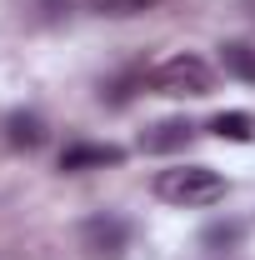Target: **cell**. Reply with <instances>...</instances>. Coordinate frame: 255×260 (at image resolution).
Returning a JSON list of instances; mask_svg holds the SVG:
<instances>
[{
    "label": "cell",
    "mask_w": 255,
    "mask_h": 260,
    "mask_svg": "<svg viewBox=\"0 0 255 260\" xmlns=\"http://www.w3.org/2000/svg\"><path fill=\"white\" fill-rule=\"evenodd\" d=\"M155 195L170 205H215L225 195V180L210 165H170L155 175Z\"/></svg>",
    "instance_id": "obj_1"
},
{
    "label": "cell",
    "mask_w": 255,
    "mask_h": 260,
    "mask_svg": "<svg viewBox=\"0 0 255 260\" xmlns=\"http://www.w3.org/2000/svg\"><path fill=\"white\" fill-rule=\"evenodd\" d=\"M145 80H150L155 95H170V100H200V95H210V85H215L210 65L200 60V55H170Z\"/></svg>",
    "instance_id": "obj_2"
},
{
    "label": "cell",
    "mask_w": 255,
    "mask_h": 260,
    "mask_svg": "<svg viewBox=\"0 0 255 260\" xmlns=\"http://www.w3.org/2000/svg\"><path fill=\"white\" fill-rule=\"evenodd\" d=\"M80 250L90 260H120L130 250V220H120V215H90L85 225H80Z\"/></svg>",
    "instance_id": "obj_3"
},
{
    "label": "cell",
    "mask_w": 255,
    "mask_h": 260,
    "mask_svg": "<svg viewBox=\"0 0 255 260\" xmlns=\"http://www.w3.org/2000/svg\"><path fill=\"white\" fill-rule=\"evenodd\" d=\"M120 160H125L120 145H90V140H75V145H65V150H60V170H65V175H75V170H100V165H120Z\"/></svg>",
    "instance_id": "obj_4"
},
{
    "label": "cell",
    "mask_w": 255,
    "mask_h": 260,
    "mask_svg": "<svg viewBox=\"0 0 255 260\" xmlns=\"http://www.w3.org/2000/svg\"><path fill=\"white\" fill-rule=\"evenodd\" d=\"M0 130H5V145L10 150H40L45 145V120L35 110H10Z\"/></svg>",
    "instance_id": "obj_5"
},
{
    "label": "cell",
    "mask_w": 255,
    "mask_h": 260,
    "mask_svg": "<svg viewBox=\"0 0 255 260\" xmlns=\"http://www.w3.org/2000/svg\"><path fill=\"white\" fill-rule=\"evenodd\" d=\"M195 140V125L190 120H160L140 135V150L145 155H165V150H180V145H190Z\"/></svg>",
    "instance_id": "obj_6"
},
{
    "label": "cell",
    "mask_w": 255,
    "mask_h": 260,
    "mask_svg": "<svg viewBox=\"0 0 255 260\" xmlns=\"http://www.w3.org/2000/svg\"><path fill=\"white\" fill-rule=\"evenodd\" d=\"M220 70L230 75V80H240V85H255V45L225 40L220 45Z\"/></svg>",
    "instance_id": "obj_7"
},
{
    "label": "cell",
    "mask_w": 255,
    "mask_h": 260,
    "mask_svg": "<svg viewBox=\"0 0 255 260\" xmlns=\"http://www.w3.org/2000/svg\"><path fill=\"white\" fill-rule=\"evenodd\" d=\"M210 130L220 135V140H255V115H245V110H220L215 120H210Z\"/></svg>",
    "instance_id": "obj_8"
},
{
    "label": "cell",
    "mask_w": 255,
    "mask_h": 260,
    "mask_svg": "<svg viewBox=\"0 0 255 260\" xmlns=\"http://www.w3.org/2000/svg\"><path fill=\"white\" fill-rule=\"evenodd\" d=\"M240 240H245V225L240 220H210V225L200 230V245L205 250H235Z\"/></svg>",
    "instance_id": "obj_9"
},
{
    "label": "cell",
    "mask_w": 255,
    "mask_h": 260,
    "mask_svg": "<svg viewBox=\"0 0 255 260\" xmlns=\"http://www.w3.org/2000/svg\"><path fill=\"white\" fill-rule=\"evenodd\" d=\"M155 0H95L100 15H115V20H125V15H145Z\"/></svg>",
    "instance_id": "obj_10"
}]
</instances>
